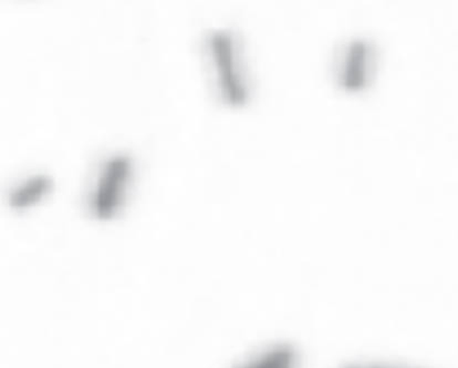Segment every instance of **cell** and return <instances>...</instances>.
<instances>
[{
  "label": "cell",
  "instance_id": "6da1fadb",
  "mask_svg": "<svg viewBox=\"0 0 458 368\" xmlns=\"http://www.w3.org/2000/svg\"><path fill=\"white\" fill-rule=\"evenodd\" d=\"M205 49L219 99L229 108H242L250 99L251 82L240 37L229 30L210 31Z\"/></svg>",
  "mask_w": 458,
  "mask_h": 368
},
{
  "label": "cell",
  "instance_id": "7a4b0ae2",
  "mask_svg": "<svg viewBox=\"0 0 458 368\" xmlns=\"http://www.w3.org/2000/svg\"><path fill=\"white\" fill-rule=\"evenodd\" d=\"M133 174V161L129 156H111L102 163L89 199L93 217L109 221L118 216L128 198Z\"/></svg>",
  "mask_w": 458,
  "mask_h": 368
},
{
  "label": "cell",
  "instance_id": "3957f363",
  "mask_svg": "<svg viewBox=\"0 0 458 368\" xmlns=\"http://www.w3.org/2000/svg\"><path fill=\"white\" fill-rule=\"evenodd\" d=\"M377 49L370 40L355 39L341 47L334 64L336 86L347 93H360L371 85L377 74Z\"/></svg>",
  "mask_w": 458,
  "mask_h": 368
},
{
  "label": "cell",
  "instance_id": "277c9868",
  "mask_svg": "<svg viewBox=\"0 0 458 368\" xmlns=\"http://www.w3.org/2000/svg\"><path fill=\"white\" fill-rule=\"evenodd\" d=\"M233 368H303V356L291 342H273L250 354Z\"/></svg>",
  "mask_w": 458,
  "mask_h": 368
},
{
  "label": "cell",
  "instance_id": "5b68a950",
  "mask_svg": "<svg viewBox=\"0 0 458 368\" xmlns=\"http://www.w3.org/2000/svg\"><path fill=\"white\" fill-rule=\"evenodd\" d=\"M54 188V180L49 175L38 174L28 176L9 193V207L16 211L35 208L49 197Z\"/></svg>",
  "mask_w": 458,
  "mask_h": 368
},
{
  "label": "cell",
  "instance_id": "8992f818",
  "mask_svg": "<svg viewBox=\"0 0 458 368\" xmlns=\"http://www.w3.org/2000/svg\"><path fill=\"white\" fill-rule=\"evenodd\" d=\"M335 368H425L395 361L386 360H354L341 363Z\"/></svg>",
  "mask_w": 458,
  "mask_h": 368
}]
</instances>
